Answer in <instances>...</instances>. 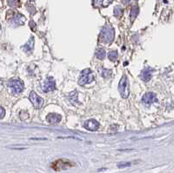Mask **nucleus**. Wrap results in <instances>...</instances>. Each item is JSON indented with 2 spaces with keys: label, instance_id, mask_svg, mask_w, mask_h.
Returning a JSON list of instances; mask_svg holds the SVG:
<instances>
[{
  "label": "nucleus",
  "instance_id": "12",
  "mask_svg": "<svg viewBox=\"0 0 174 173\" xmlns=\"http://www.w3.org/2000/svg\"><path fill=\"white\" fill-rule=\"evenodd\" d=\"M33 49H34V39H33V37H30V39L27 41V43L23 46V50L26 53L30 54L33 51Z\"/></svg>",
  "mask_w": 174,
  "mask_h": 173
},
{
  "label": "nucleus",
  "instance_id": "18",
  "mask_svg": "<svg viewBox=\"0 0 174 173\" xmlns=\"http://www.w3.org/2000/svg\"><path fill=\"white\" fill-rule=\"evenodd\" d=\"M102 77L103 78H110L111 76H112V71L111 70H107V69H104L103 71H102Z\"/></svg>",
  "mask_w": 174,
  "mask_h": 173
},
{
  "label": "nucleus",
  "instance_id": "17",
  "mask_svg": "<svg viewBox=\"0 0 174 173\" xmlns=\"http://www.w3.org/2000/svg\"><path fill=\"white\" fill-rule=\"evenodd\" d=\"M138 14H139V8L137 6H135V7L132 8L131 12H130V18H131V20L135 19V17L138 16Z\"/></svg>",
  "mask_w": 174,
  "mask_h": 173
},
{
  "label": "nucleus",
  "instance_id": "9",
  "mask_svg": "<svg viewBox=\"0 0 174 173\" xmlns=\"http://www.w3.org/2000/svg\"><path fill=\"white\" fill-rule=\"evenodd\" d=\"M84 127L87 129L88 130H92V131H95L98 129L99 127V124L98 122L95 120V119H89L87 121L85 122L84 124Z\"/></svg>",
  "mask_w": 174,
  "mask_h": 173
},
{
  "label": "nucleus",
  "instance_id": "16",
  "mask_svg": "<svg viewBox=\"0 0 174 173\" xmlns=\"http://www.w3.org/2000/svg\"><path fill=\"white\" fill-rule=\"evenodd\" d=\"M108 57L110 60L116 61L118 57V53H117V51H111L108 53Z\"/></svg>",
  "mask_w": 174,
  "mask_h": 173
},
{
  "label": "nucleus",
  "instance_id": "2",
  "mask_svg": "<svg viewBox=\"0 0 174 173\" xmlns=\"http://www.w3.org/2000/svg\"><path fill=\"white\" fill-rule=\"evenodd\" d=\"M93 80H94V73L90 69H85L81 72V76L78 79V84L85 85L91 83Z\"/></svg>",
  "mask_w": 174,
  "mask_h": 173
},
{
  "label": "nucleus",
  "instance_id": "4",
  "mask_svg": "<svg viewBox=\"0 0 174 173\" xmlns=\"http://www.w3.org/2000/svg\"><path fill=\"white\" fill-rule=\"evenodd\" d=\"M8 87L13 95H17L24 90V83L18 79H13L8 83Z\"/></svg>",
  "mask_w": 174,
  "mask_h": 173
},
{
  "label": "nucleus",
  "instance_id": "21",
  "mask_svg": "<svg viewBox=\"0 0 174 173\" xmlns=\"http://www.w3.org/2000/svg\"><path fill=\"white\" fill-rule=\"evenodd\" d=\"M130 165L131 164L129 163V162H127V163H120V164L117 165V167L118 168H126V167H130Z\"/></svg>",
  "mask_w": 174,
  "mask_h": 173
},
{
  "label": "nucleus",
  "instance_id": "15",
  "mask_svg": "<svg viewBox=\"0 0 174 173\" xmlns=\"http://www.w3.org/2000/svg\"><path fill=\"white\" fill-rule=\"evenodd\" d=\"M110 1H111V0H94L93 4H94L95 6H101V5L106 6V5H108L109 4Z\"/></svg>",
  "mask_w": 174,
  "mask_h": 173
},
{
  "label": "nucleus",
  "instance_id": "1",
  "mask_svg": "<svg viewBox=\"0 0 174 173\" xmlns=\"http://www.w3.org/2000/svg\"><path fill=\"white\" fill-rule=\"evenodd\" d=\"M99 39L101 42L105 43H112L114 39V30L110 26L104 27L99 35Z\"/></svg>",
  "mask_w": 174,
  "mask_h": 173
},
{
  "label": "nucleus",
  "instance_id": "6",
  "mask_svg": "<svg viewBox=\"0 0 174 173\" xmlns=\"http://www.w3.org/2000/svg\"><path fill=\"white\" fill-rule=\"evenodd\" d=\"M55 87H56V84H55L54 79L52 78H48L42 84V91L50 92V91H54Z\"/></svg>",
  "mask_w": 174,
  "mask_h": 173
},
{
  "label": "nucleus",
  "instance_id": "11",
  "mask_svg": "<svg viewBox=\"0 0 174 173\" xmlns=\"http://www.w3.org/2000/svg\"><path fill=\"white\" fill-rule=\"evenodd\" d=\"M152 72H153V69L150 68V67H147L144 70H143L141 71V74H140V78L141 79L144 81V82H148L151 80V78L152 77Z\"/></svg>",
  "mask_w": 174,
  "mask_h": 173
},
{
  "label": "nucleus",
  "instance_id": "20",
  "mask_svg": "<svg viewBox=\"0 0 174 173\" xmlns=\"http://www.w3.org/2000/svg\"><path fill=\"white\" fill-rule=\"evenodd\" d=\"M8 4L10 6H12V7H17L19 5V1L18 0H9Z\"/></svg>",
  "mask_w": 174,
  "mask_h": 173
},
{
  "label": "nucleus",
  "instance_id": "22",
  "mask_svg": "<svg viewBox=\"0 0 174 173\" xmlns=\"http://www.w3.org/2000/svg\"><path fill=\"white\" fill-rule=\"evenodd\" d=\"M5 116V111L3 107L0 106V119L4 118V117Z\"/></svg>",
  "mask_w": 174,
  "mask_h": 173
},
{
  "label": "nucleus",
  "instance_id": "5",
  "mask_svg": "<svg viewBox=\"0 0 174 173\" xmlns=\"http://www.w3.org/2000/svg\"><path fill=\"white\" fill-rule=\"evenodd\" d=\"M29 98H30V101L31 102V104H33L36 109H41L43 107L44 103V101L42 98H40L35 91H31L30 93V96H29Z\"/></svg>",
  "mask_w": 174,
  "mask_h": 173
},
{
  "label": "nucleus",
  "instance_id": "14",
  "mask_svg": "<svg viewBox=\"0 0 174 173\" xmlns=\"http://www.w3.org/2000/svg\"><path fill=\"white\" fill-rule=\"evenodd\" d=\"M96 57H97V58H98L100 60H103L104 57H105V51H104V49H102V48L98 49L96 52Z\"/></svg>",
  "mask_w": 174,
  "mask_h": 173
},
{
  "label": "nucleus",
  "instance_id": "10",
  "mask_svg": "<svg viewBox=\"0 0 174 173\" xmlns=\"http://www.w3.org/2000/svg\"><path fill=\"white\" fill-rule=\"evenodd\" d=\"M25 21V17H24L23 15L21 14H16L15 16H13L9 22H10V24L11 25H23Z\"/></svg>",
  "mask_w": 174,
  "mask_h": 173
},
{
  "label": "nucleus",
  "instance_id": "19",
  "mask_svg": "<svg viewBox=\"0 0 174 173\" xmlns=\"http://www.w3.org/2000/svg\"><path fill=\"white\" fill-rule=\"evenodd\" d=\"M122 14H123V10L119 6L115 7V9H114V15L116 17H120Z\"/></svg>",
  "mask_w": 174,
  "mask_h": 173
},
{
  "label": "nucleus",
  "instance_id": "7",
  "mask_svg": "<svg viewBox=\"0 0 174 173\" xmlns=\"http://www.w3.org/2000/svg\"><path fill=\"white\" fill-rule=\"evenodd\" d=\"M157 101H158L157 97L153 92H147V93H145V94L143 96V98H142V102H143L145 105H147V106L151 105V104H153V103H156Z\"/></svg>",
  "mask_w": 174,
  "mask_h": 173
},
{
  "label": "nucleus",
  "instance_id": "8",
  "mask_svg": "<svg viewBox=\"0 0 174 173\" xmlns=\"http://www.w3.org/2000/svg\"><path fill=\"white\" fill-rule=\"evenodd\" d=\"M52 165H56L55 166L52 165L53 169L56 170V171H60V170L66 169L67 167H70L71 165V164L66 159H59V160L56 161L55 163H53Z\"/></svg>",
  "mask_w": 174,
  "mask_h": 173
},
{
  "label": "nucleus",
  "instance_id": "3",
  "mask_svg": "<svg viewBox=\"0 0 174 173\" xmlns=\"http://www.w3.org/2000/svg\"><path fill=\"white\" fill-rule=\"evenodd\" d=\"M118 91H119V93L123 98H127L128 96H129V82H128V78L126 77V75L123 76L119 82V84H118Z\"/></svg>",
  "mask_w": 174,
  "mask_h": 173
},
{
  "label": "nucleus",
  "instance_id": "13",
  "mask_svg": "<svg viewBox=\"0 0 174 173\" xmlns=\"http://www.w3.org/2000/svg\"><path fill=\"white\" fill-rule=\"evenodd\" d=\"M46 119H47V121L50 124L54 125V124L59 123L61 121V119H62V117H61L60 115H58V114H56V113H51V114L48 115Z\"/></svg>",
  "mask_w": 174,
  "mask_h": 173
}]
</instances>
